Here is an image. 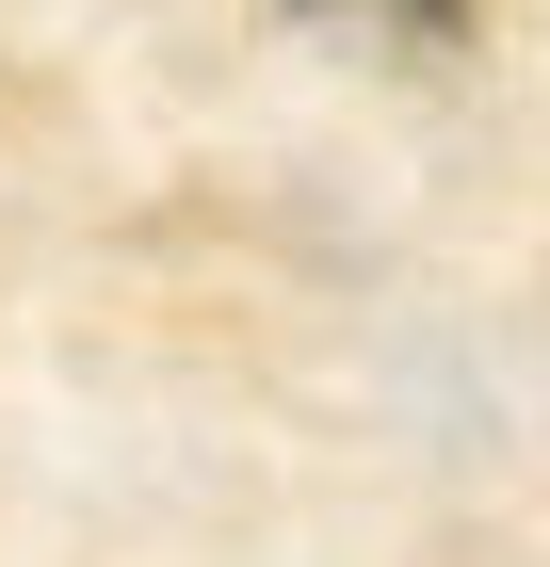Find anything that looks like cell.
I'll use <instances>...</instances> for the list:
<instances>
[{"label": "cell", "mask_w": 550, "mask_h": 567, "mask_svg": "<svg viewBox=\"0 0 550 567\" xmlns=\"http://www.w3.org/2000/svg\"><path fill=\"white\" fill-rule=\"evenodd\" d=\"M388 17H422V33H454V17H469V0H388Z\"/></svg>", "instance_id": "1"}]
</instances>
